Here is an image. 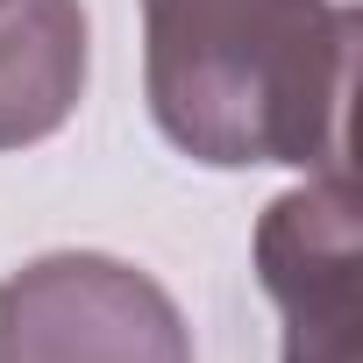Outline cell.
I'll return each instance as SVG.
<instances>
[{"label": "cell", "mask_w": 363, "mask_h": 363, "mask_svg": "<svg viewBox=\"0 0 363 363\" xmlns=\"http://www.w3.org/2000/svg\"><path fill=\"white\" fill-rule=\"evenodd\" d=\"M349 0H143V93L171 150L214 171H349Z\"/></svg>", "instance_id": "6da1fadb"}, {"label": "cell", "mask_w": 363, "mask_h": 363, "mask_svg": "<svg viewBox=\"0 0 363 363\" xmlns=\"http://www.w3.org/2000/svg\"><path fill=\"white\" fill-rule=\"evenodd\" d=\"M356 193L320 171L278 193L257 221V285L285 320V363H356Z\"/></svg>", "instance_id": "3957f363"}, {"label": "cell", "mask_w": 363, "mask_h": 363, "mask_svg": "<svg viewBox=\"0 0 363 363\" xmlns=\"http://www.w3.org/2000/svg\"><path fill=\"white\" fill-rule=\"evenodd\" d=\"M0 363H193V328L150 271L57 250L0 278Z\"/></svg>", "instance_id": "7a4b0ae2"}, {"label": "cell", "mask_w": 363, "mask_h": 363, "mask_svg": "<svg viewBox=\"0 0 363 363\" xmlns=\"http://www.w3.org/2000/svg\"><path fill=\"white\" fill-rule=\"evenodd\" d=\"M86 8L79 0H0V150H29L79 114Z\"/></svg>", "instance_id": "277c9868"}]
</instances>
